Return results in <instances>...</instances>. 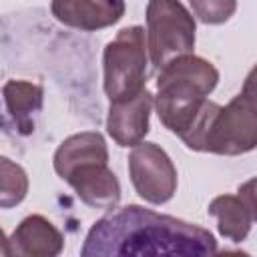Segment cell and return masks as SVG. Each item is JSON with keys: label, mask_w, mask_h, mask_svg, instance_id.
<instances>
[{"label": "cell", "mask_w": 257, "mask_h": 257, "mask_svg": "<svg viewBox=\"0 0 257 257\" xmlns=\"http://www.w3.org/2000/svg\"><path fill=\"white\" fill-rule=\"evenodd\" d=\"M217 68L193 54L181 56L159 70L157 76V114L161 122L181 139L195 126L207 96L217 86Z\"/></svg>", "instance_id": "3"}, {"label": "cell", "mask_w": 257, "mask_h": 257, "mask_svg": "<svg viewBox=\"0 0 257 257\" xmlns=\"http://www.w3.org/2000/svg\"><path fill=\"white\" fill-rule=\"evenodd\" d=\"M209 215L217 219L219 233L235 243H241L251 229V215L243 201L235 195H221L209 203Z\"/></svg>", "instance_id": "13"}, {"label": "cell", "mask_w": 257, "mask_h": 257, "mask_svg": "<svg viewBox=\"0 0 257 257\" xmlns=\"http://www.w3.org/2000/svg\"><path fill=\"white\" fill-rule=\"evenodd\" d=\"M90 163H108L106 143L100 133H78L68 137L54 153V171L66 179L76 167Z\"/></svg>", "instance_id": "11"}, {"label": "cell", "mask_w": 257, "mask_h": 257, "mask_svg": "<svg viewBox=\"0 0 257 257\" xmlns=\"http://www.w3.org/2000/svg\"><path fill=\"white\" fill-rule=\"evenodd\" d=\"M215 237L139 205L108 211L88 231L80 257H213Z\"/></svg>", "instance_id": "1"}, {"label": "cell", "mask_w": 257, "mask_h": 257, "mask_svg": "<svg viewBox=\"0 0 257 257\" xmlns=\"http://www.w3.org/2000/svg\"><path fill=\"white\" fill-rule=\"evenodd\" d=\"M147 34L141 26L122 28L104 48V92L110 102L126 100L143 92L149 60Z\"/></svg>", "instance_id": "4"}, {"label": "cell", "mask_w": 257, "mask_h": 257, "mask_svg": "<svg viewBox=\"0 0 257 257\" xmlns=\"http://www.w3.org/2000/svg\"><path fill=\"white\" fill-rule=\"evenodd\" d=\"M135 191L149 203H167L177 191V169L169 155L155 143H141L128 157Z\"/></svg>", "instance_id": "6"}, {"label": "cell", "mask_w": 257, "mask_h": 257, "mask_svg": "<svg viewBox=\"0 0 257 257\" xmlns=\"http://www.w3.org/2000/svg\"><path fill=\"white\" fill-rule=\"evenodd\" d=\"M4 100L14 126L28 135L34 128V116L42 108V88L28 80H8L4 84Z\"/></svg>", "instance_id": "12"}, {"label": "cell", "mask_w": 257, "mask_h": 257, "mask_svg": "<svg viewBox=\"0 0 257 257\" xmlns=\"http://www.w3.org/2000/svg\"><path fill=\"white\" fill-rule=\"evenodd\" d=\"M183 143L193 151L217 155H243L257 147V64L229 104L207 100Z\"/></svg>", "instance_id": "2"}, {"label": "cell", "mask_w": 257, "mask_h": 257, "mask_svg": "<svg viewBox=\"0 0 257 257\" xmlns=\"http://www.w3.org/2000/svg\"><path fill=\"white\" fill-rule=\"evenodd\" d=\"M213 257H249V253H245V251H221V253H215Z\"/></svg>", "instance_id": "17"}, {"label": "cell", "mask_w": 257, "mask_h": 257, "mask_svg": "<svg viewBox=\"0 0 257 257\" xmlns=\"http://www.w3.org/2000/svg\"><path fill=\"white\" fill-rule=\"evenodd\" d=\"M193 12L197 18L205 24H219L231 18L237 4L235 2H223V0H209V2H191Z\"/></svg>", "instance_id": "15"}, {"label": "cell", "mask_w": 257, "mask_h": 257, "mask_svg": "<svg viewBox=\"0 0 257 257\" xmlns=\"http://www.w3.org/2000/svg\"><path fill=\"white\" fill-rule=\"evenodd\" d=\"M64 239L42 215H28L4 239V257H58Z\"/></svg>", "instance_id": "7"}, {"label": "cell", "mask_w": 257, "mask_h": 257, "mask_svg": "<svg viewBox=\"0 0 257 257\" xmlns=\"http://www.w3.org/2000/svg\"><path fill=\"white\" fill-rule=\"evenodd\" d=\"M80 197L82 203L94 209H114L120 199V185L114 173L104 163L76 167L64 179Z\"/></svg>", "instance_id": "9"}, {"label": "cell", "mask_w": 257, "mask_h": 257, "mask_svg": "<svg viewBox=\"0 0 257 257\" xmlns=\"http://www.w3.org/2000/svg\"><path fill=\"white\" fill-rule=\"evenodd\" d=\"M52 14L66 26L80 30H98L120 20L124 4L114 0H76V2H52Z\"/></svg>", "instance_id": "10"}, {"label": "cell", "mask_w": 257, "mask_h": 257, "mask_svg": "<svg viewBox=\"0 0 257 257\" xmlns=\"http://www.w3.org/2000/svg\"><path fill=\"white\" fill-rule=\"evenodd\" d=\"M153 108V94L145 88L133 98L110 102L106 128L112 141L120 147H137L149 133V114Z\"/></svg>", "instance_id": "8"}, {"label": "cell", "mask_w": 257, "mask_h": 257, "mask_svg": "<svg viewBox=\"0 0 257 257\" xmlns=\"http://www.w3.org/2000/svg\"><path fill=\"white\" fill-rule=\"evenodd\" d=\"M2 179H0V205L4 209L18 205L28 191V177L26 173L14 165L10 159H2Z\"/></svg>", "instance_id": "14"}, {"label": "cell", "mask_w": 257, "mask_h": 257, "mask_svg": "<svg viewBox=\"0 0 257 257\" xmlns=\"http://www.w3.org/2000/svg\"><path fill=\"white\" fill-rule=\"evenodd\" d=\"M237 193H239L237 197H239V199L243 201V205L247 207L251 219L257 221V177H255V179H249L247 183H243Z\"/></svg>", "instance_id": "16"}, {"label": "cell", "mask_w": 257, "mask_h": 257, "mask_svg": "<svg viewBox=\"0 0 257 257\" xmlns=\"http://www.w3.org/2000/svg\"><path fill=\"white\" fill-rule=\"evenodd\" d=\"M147 44L155 68L191 54L195 48V20L181 2L155 0L147 4Z\"/></svg>", "instance_id": "5"}]
</instances>
